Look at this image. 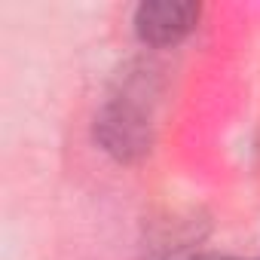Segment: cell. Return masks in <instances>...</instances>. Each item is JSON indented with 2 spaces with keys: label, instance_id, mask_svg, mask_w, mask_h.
Listing matches in <instances>:
<instances>
[{
  "label": "cell",
  "instance_id": "obj_1",
  "mask_svg": "<svg viewBox=\"0 0 260 260\" xmlns=\"http://www.w3.org/2000/svg\"><path fill=\"white\" fill-rule=\"evenodd\" d=\"M95 144L116 162H141L153 147V122L128 95L110 98L95 113Z\"/></svg>",
  "mask_w": 260,
  "mask_h": 260
},
{
  "label": "cell",
  "instance_id": "obj_2",
  "mask_svg": "<svg viewBox=\"0 0 260 260\" xmlns=\"http://www.w3.org/2000/svg\"><path fill=\"white\" fill-rule=\"evenodd\" d=\"M202 19V7L193 0H144L132 13V31L141 46L169 49L184 43Z\"/></svg>",
  "mask_w": 260,
  "mask_h": 260
},
{
  "label": "cell",
  "instance_id": "obj_3",
  "mask_svg": "<svg viewBox=\"0 0 260 260\" xmlns=\"http://www.w3.org/2000/svg\"><path fill=\"white\" fill-rule=\"evenodd\" d=\"M181 260H239V257H230V254H190V257H181Z\"/></svg>",
  "mask_w": 260,
  "mask_h": 260
},
{
  "label": "cell",
  "instance_id": "obj_4",
  "mask_svg": "<svg viewBox=\"0 0 260 260\" xmlns=\"http://www.w3.org/2000/svg\"><path fill=\"white\" fill-rule=\"evenodd\" d=\"M257 260H260V257H257Z\"/></svg>",
  "mask_w": 260,
  "mask_h": 260
}]
</instances>
